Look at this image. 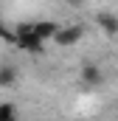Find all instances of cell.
I'll return each mask as SVG.
<instances>
[{"label":"cell","instance_id":"3957f363","mask_svg":"<svg viewBox=\"0 0 118 121\" xmlns=\"http://www.w3.org/2000/svg\"><path fill=\"white\" fill-rule=\"evenodd\" d=\"M0 121H20V110L14 101H0Z\"/></svg>","mask_w":118,"mask_h":121},{"label":"cell","instance_id":"6da1fadb","mask_svg":"<svg viewBox=\"0 0 118 121\" xmlns=\"http://www.w3.org/2000/svg\"><path fill=\"white\" fill-rule=\"evenodd\" d=\"M82 37H84V26L73 23V26H59L56 37H54L51 42H54V45H62V48H70V45H76Z\"/></svg>","mask_w":118,"mask_h":121},{"label":"cell","instance_id":"5b68a950","mask_svg":"<svg viewBox=\"0 0 118 121\" xmlns=\"http://www.w3.org/2000/svg\"><path fill=\"white\" fill-rule=\"evenodd\" d=\"M98 26L107 28L110 34H115L118 31V17H113V14H98Z\"/></svg>","mask_w":118,"mask_h":121},{"label":"cell","instance_id":"7a4b0ae2","mask_svg":"<svg viewBox=\"0 0 118 121\" xmlns=\"http://www.w3.org/2000/svg\"><path fill=\"white\" fill-rule=\"evenodd\" d=\"M101 82H104L101 68L93 65V62H84V65H82V85H87V87H98Z\"/></svg>","mask_w":118,"mask_h":121},{"label":"cell","instance_id":"8992f818","mask_svg":"<svg viewBox=\"0 0 118 121\" xmlns=\"http://www.w3.org/2000/svg\"><path fill=\"white\" fill-rule=\"evenodd\" d=\"M0 37H3V39H11V31H8V26H6L3 14H0Z\"/></svg>","mask_w":118,"mask_h":121},{"label":"cell","instance_id":"277c9868","mask_svg":"<svg viewBox=\"0 0 118 121\" xmlns=\"http://www.w3.org/2000/svg\"><path fill=\"white\" fill-rule=\"evenodd\" d=\"M17 82V68L14 65H0V85H14Z\"/></svg>","mask_w":118,"mask_h":121}]
</instances>
